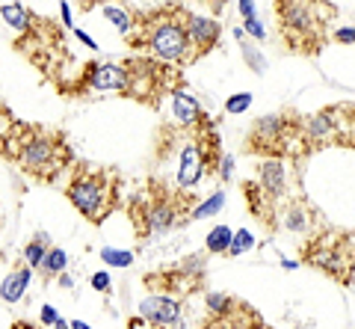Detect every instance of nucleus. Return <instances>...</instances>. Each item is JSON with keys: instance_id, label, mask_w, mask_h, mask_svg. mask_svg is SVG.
I'll return each instance as SVG.
<instances>
[{"instance_id": "nucleus-1", "label": "nucleus", "mask_w": 355, "mask_h": 329, "mask_svg": "<svg viewBox=\"0 0 355 329\" xmlns=\"http://www.w3.org/2000/svg\"><path fill=\"white\" fill-rule=\"evenodd\" d=\"M148 15L133 18L128 42L133 51H146L151 60L166 65H193V45L184 27L187 6L160 3L146 6Z\"/></svg>"}, {"instance_id": "nucleus-2", "label": "nucleus", "mask_w": 355, "mask_h": 329, "mask_svg": "<svg viewBox=\"0 0 355 329\" xmlns=\"http://www.w3.org/2000/svg\"><path fill=\"white\" fill-rule=\"evenodd\" d=\"M0 149L18 169H24L39 181H53L71 163V149L62 134L21 122H15L12 130L0 140Z\"/></svg>"}, {"instance_id": "nucleus-3", "label": "nucleus", "mask_w": 355, "mask_h": 329, "mask_svg": "<svg viewBox=\"0 0 355 329\" xmlns=\"http://www.w3.org/2000/svg\"><path fill=\"white\" fill-rule=\"evenodd\" d=\"M119 190H121V181H119L116 169L80 163L71 175L69 187H65V196H69V202L89 219V223L101 226L104 219L116 211Z\"/></svg>"}, {"instance_id": "nucleus-4", "label": "nucleus", "mask_w": 355, "mask_h": 329, "mask_svg": "<svg viewBox=\"0 0 355 329\" xmlns=\"http://www.w3.org/2000/svg\"><path fill=\"white\" fill-rule=\"evenodd\" d=\"M275 15H279V36L291 53L314 57V53L323 51L329 33L326 15H331L329 3H296V0H287V3H275Z\"/></svg>"}, {"instance_id": "nucleus-5", "label": "nucleus", "mask_w": 355, "mask_h": 329, "mask_svg": "<svg viewBox=\"0 0 355 329\" xmlns=\"http://www.w3.org/2000/svg\"><path fill=\"white\" fill-rule=\"evenodd\" d=\"M196 196L193 193H181V190H169L163 184H148V190L137 196L130 202V219L137 226L139 237H154L175 228L178 223H184V211L193 208Z\"/></svg>"}, {"instance_id": "nucleus-6", "label": "nucleus", "mask_w": 355, "mask_h": 329, "mask_svg": "<svg viewBox=\"0 0 355 329\" xmlns=\"http://www.w3.org/2000/svg\"><path fill=\"white\" fill-rule=\"evenodd\" d=\"M299 122H302L299 113L261 116L252 125L246 142H243V151L246 155H258L263 160H282L284 155L299 151V146H302V140H299Z\"/></svg>"}, {"instance_id": "nucleus-7", "label": "nucleus", "mask_w": 355, "mask_h": 329, "mask_svg": "<svg viewBox=\"0 0 355 329\" xmlns=\"http://www.w3.org/2000/svg\"><path fill=\"white\" fill-rule=\"evenodd\" d=\"M302 258L311 267L323 270L340 285H349L355 276V249L352 240L340 232H326V235H311V240L302 246Z\"/></svg>"}, {"instance_id": "nucleus-8", "label": "nucleus", "mask_w": 355, "mask_h": 329, "mask_svg": "<svg viewBox=\"0 0 355 329\" xmlns=\"http://www.w3.org/2000/svg\"><path fill=\"white\" fill-rule=\"evenodd\" d=\"M128 69V98H137L142 104H160V98L166 92H175V65H166V62H157L151 57H137V60H128L125 62Z\"/></svg>"}, {"instance_id": "nucleus-9", "label": "nucleus", "mask_w": 355, "mask_h": 329, "mask_svg": "<svg viewBox=\"0 0 355 329\" xmlns=\"http://www.w3.org/2000/svg\"><path fill=\"white\" fill-rule=\"evenodd\" d=\"M202 279H205V255H190L175 267L146 273L142 282H146V288L154 294H163V297H172V300H184L187 294H196L202 288Z\"/></svg>"}, {"instance_id": "nucleus-10", "label": "nucleus", "mask_w": 355, "mask_h": 329, "mask_svg": "<svg viewBox=\"0 0 355 329\" xmlns=\"http://www.w3.org/2000/svg\"><path fill=\"white\" fill-rule=\"evenodd\" d=\"M184 27H187V36H190V45H193V62L207 57L210 51L219 48V39H222V24L210 15H193L187 9L184 15Z\"/></svg>"}, {"instance_id": "nucleus-11", "label": "nucleus", "mask_w": 355, "mask_h": 329, "mask_svg": "<svg viewBox=\"0 0 355 329\" xmlns=\"http://www.w3.org/2000/svg\"><path fill=\"white\" fill-rule=\"evenodd\" d=\"M89 74L83 78V90L89 92H113V95H128V69L125 62H95L86 65Z\"/></svg>"}, {"instance_id": "nucleus-12", "label": "nucleus", "mask_w": 355, "mask_h": 329, "mask_svg": "<svg viewBox=\"0 0 355 329\" xmlns=\"http://www.w3.org/2000/svg\"><path fill=\"white\" fill-rule=\"evenodd\" d=\"M181 300L163 297V294H151L139 303V317L151 326H181Z\"/></svg>"}, {"instance_id": "nucleus-13", "label": "nucleus", "mask_w": 355, "mask_h": 329, "mask_svg": "<svg viewBox=\"0 0 355 329\" xmlns=\"http://www.w3.org/2000/svg\"><path fill=\"white\" fill-rule=\"evenodd\" d=\"M261 326H263L261 314L240 300L231 303L228 312H222L216 317H205L202 323V329H261Z\"/></svg>"}, {"instance_id": "nucleus-14", "label": "nucleus", "mask_w": 355, "mask_h": 329, "mask_svg": "<svg viewBox=\"0 0 355 329\" xmlns=\"http://www.w3.org/2000/svg\"><path fill=\"white\" fill-rule=\"evenodd\" d=\"M172 113H175V125L181 128V130H193L198 128L207 119V113L202 110V104L196 101V98L190 92H184V90H175L172 95Z\"/></svg>"}, {"instance_id": "nucleus-15", "label": "nucleus", "mask_w": 355, "mask_h": 329, "mask_svg": "<svg viewBox=\"0 0 355 329\" xmlns=\"http://www.w3.org/2000/svg\"><path fill=\"white\" fill-rule=\"evenodd\" d=\"M258 187L263 190V196L272 205L282 199L284 190H287V172H284L282 160H263L261 163L258 167Z\"/></svg>"}, {"instance_id": "nucleus-16", "label": "nucleus", "mask_w": 355, "mask_h": 329, "mask_svg": "<svg viewBox=\"0 0 355 329\" xmlns=\"http://www.w3.org/2000/svg\"><path fill=\"white\" fill-rule=\"evenodd\" d=\"M30 279H33V270L27 264L12 270L3 282H0V300L3 303H18L21 297H24V291L30 288Z\"/></svg>"}, {"instance_id": "nucleus-17", "label": "nucleus", "mask_w": 355, "mask_h": 329, "mask_svg": "<svg viewBox=\"0 0 355 329\" xmlns=\"http://www.w3.org/2000/svg\"><path fill=\"white\" fill-rule=\"evenodd\" d=\"M243 196H246V202H249L254 217L263 219L266 226H275L272 219H270V214H266V211H272V202L263 196V190L258 187V181H246V184H243Z\"/></svg>"}, {"instance_id": "nucleus-18", "label": "nucleus", "mask_w": 355, "mask_h": 329, "mask_svg": "<svg viewBox=\"0 0 355 329\" xmlns=\"http://www.w3.org/2000/svg\"><path fill=\"white\" fill-rule=\"evenodd\" d=\"M0 15H3V21L15 33L33 30V15H30V9L24 3H0Z\"/></svg>"}, {"instance_id": "nucleus-19", "label": "nucleus", "mask_w": 355, "mask_h": 329, "mask_svg": "<svg viewBox=\"0 0 355 329\" xmlns=\"http://www.w3.org/2000/svg\"><path fill=\"white\" fill-rule=\"evenodd\" d=\"M284 228L287 232H296V235L311 232V211L302 202H291L284 208Z\"/></svg>"}, {"instance_id": "nucleus-20", "label": "nucleus", "mask_w": 355, "mask_h": 329, "mask_svg": "<svg viewBox=\"0 0 355 329\" xmlns=\"http://www.w3.org/2000/svg\"><path fill=\"white\" fill-rule=\"evenodd\" d=\"M65 267H69V252L60 249V246H51L48 255H44V261H42L39 273L42 276H48V279H57V276L65 273Z\"/></svg>"}, {"instance_id": "nucleus-21", "label": "nucleus", "mask_w": 355, "mask_h": 329, "mask_svg": "<svg viewBox=\"0 0 355 329\" xmlns=\"http://www.w3.org/2000/svg\"><path fill=\"white\" fill-rule=\"evenodd\" d=\"M48 249H51V237L44 235V232H39V235L24 246L27 267H30V270H39V267H42V261H44V255H48Z\"/></svg>"}, {"instance_id": "nucleus-22", "label": "nucleus", "mask_w": 355, "mask_h": 329, "mask_svg": "<svg viewBox=\"0 0 355 329\" xmlns=\"http://www.w3.org/2000/svg\"><path fill=\"white\" fill-rule=\"evenodd\" d=\"M231 240H234V232H231L228 226H216L214 232L205 237V249L210 252V255H225V252L231 249Z\"/></svg>"}, {"instance_id": "nucleus-23", "label": "nucleus", "mask_w": 355, "mask_h": 329, "mask_svg": "<svg viewBox=\"0 0 355 329\" xmlns=\"http://www.w3.org/2000/svg\"><path fill=\"white\" fill-rule=\"evenodd\" d=\"M222 208H225V193L222 190H216L214 196H210L207 202H202V205H196L193 211H190V219H205V217H214V214H219Z\"/></svg>"}, {"instance_id": "nucleus-24", "label": "nucleus", "mask_w": 355, "mask_h": 329, "mask_svg": "<svg viewBox=\"0 0 355 329\" xmlns=\"http://www.w3.org/2000/svg\"><path fill=\"white\" fill-rule=\"evenodd\" d=\"M104 15L113 21V27L121 33V36H128V33L133 30V15L128 12V9H121V6H104Z\"/></svg>"}, {"instance_id": "nucleus-25", "label": "nucleus", "mask_w": 355, "mask_h": 329, "mask_svg": "<svg viewBox=\"0 0 355 329\" xmlns=\"http://www.w3.org/2000/svg\"><path fill=\"white\" fill-rule=\"evenodd\" d=\"M101 261L107 267H130L133 264V252L116 249V246H104L101 249Z\"/></svg>"}, {"instance_id": "nucleus-26", "label": "nucleus", "mask_w": 355, "mask_h": 329, "mask_svg": "<svg viewBox=\"0 0 355 329\" xmlns=\"http://www.w3.org/2000/svg\"><path fill=\"white\" fill-rule=\"evenodd\" d=\"M240 51H243V60L249 62V69L254 71V74H263L266 71V60H263V53L252 45V42H246V39H240Z\"/></svg>"}, {"instance_id": "nucleus-27", "label": "nucleus", "mask_w": 355, "mask_h": 329, "mask_svg": "<svg viewBox=\"0 0 355 329\" xmlns=\"http://www.w3.org/2000/svg\"><path fill=\"white\" fill-rule=\"evenodd\" d=\"M205 303H207V314H205V317H216V314H222V312L231 309L234 297H231V294H222V291H210Z\"/></svg>"}, {"instance_id": "nucleus-28", "label": "nucleus", "mask_w": 355, "mask_h": 329, "mask_svg": "<svg viewBox=\"0 0 355 329\" xmlns=\"http://www.w3.org/2000/svg\"><path fill=\"white\" fill-rule=\"evenodd\" d=\"M249 107H252V92H237V95H231L225 101V113L228 116H240V113H246Z\"/></svg>"}, {"instance_id": "nucleus-29", "label": "nucleus", "mask_w": 355, "mask_h": 329, "mask_svg": "<svg viewBox=\"0 0 355 329\" xmlns=\"http://www.w3.org/2000/svg\"><path fill=\"white\" fill-rule=\"evenodd\" d=\"M252 246H254V237L249 235V228H240V232H234V240H231L228 255H240V252H246Z\"/></svg>"}, {"instance_id": "nucleus-30", "label": "nucleus", "mask_w": 355, "mask_h": 329, "mask_svg": "<svg viewBox=\"0 0 355 329\" xmlns=\"http://www.w3.org/2000/svg\"><path fill=\"white\" fill-rule=\"evenodd\" d=\"M92 288L95 291H101V294H110V288H113V279H110V273L107 270H98V273H92Z\"/></svg>"}, {"instance_id": "nucleus-31", "label": "nucleus", "mask_w": 355, "mask_h": 329, "mask_svg": "<svg viewBox=\"0 0 355 329\" xmlns=\"http://www.w3.org/2000/svg\"><path fill=\"white\" fill-rule=\"evenodd\" d=\"M243 30H246L252 39H263V36H266V30L261 27V21L254 18V15H252V18H243Z\"/></svg>"}, {"instance_id": "nucleus-32", "label": "nucleus", "mask_w": 355, "mask_h": 329, "mask_svg": "<svg viewBox=\"0 0 355 329\" xmlns=\"http://www.w3.org/2000/svg\"><path fill=\"white\" fill-rule=\"evenodd\" d=\"M57 317H60V312L53 309V305H42V314H39L42 326H53V323H57Z\"/></svg>"}, {"instance_id": "nucleus-33", "label": "nucleus", "mask_w": 355, "mask_h": 329, "mask_svg": "<svg viewBox=\"0 0 355 329\" xmlns=\"http://www.w3.org/2000/svg\"><path fill=\"white\" fill-rule=\"evenodd\" d=\"M335 39L343 42V45H355V27H340L335 33Z\"/></svg>"}, {"instance_id": "nucleus-34", "label": "nucleus", "mask_w": 355, "mask_h": 329, "mask_svg": "<svg viewBox=\"0 0 355 329\" xmlns=\"http://www.w3.org/2000/svg\"><path fill=\"white\" fill-rule=\"evenodd\" d=\"M231 172H234V158H222V163H219V175L222 178H231Z\"/></svg>"}, {"instance_id": "nucleus-35", "label": "nucleus", "mask_w": 355, "mask_h": 329, "mask_svg": "<svg viewBox=\"0 0 355 329\" xmlns=\"http://www.w3.org/2000/svg\"><path fill=\"white\" fill-rule=\"evenodd\" d=\"M60 12H62V24L71 30V27H74V21H71V6H69V3H60Z\"/></svg>"}, {"instance_id": "nucleus-36", "label": "nucleus", "mask_w": 355, "mask_h": 329, "mask_svg": "<svg viewBox=\"0 0 355 329\" xmlns=\"http://www.w3.org/2000/svg\"><path fill=\"white\" fill-rule=\"evenodd\" d=\"M74 33H77V39H80V42H83V45H86V48H92V51L98 48V45H95V39H92V36H89V33H83V30H74Z\"/></svg>"}, {"instance_id": "nucleus-37", "label": "nucleus", "mask_w": 355, "mask_h": 329, "mask_svg": "<svg viewBox=\"0 0 355 329\" xmlns=\"http://www.w3.org/2000/svg\"><path fill=\"white\" fill-rule=\"evenodd\" d=\"M237 9H240L243 18H252L254 15V3H237Z\"/></svg>"}, {"instance_id": "nucleus-38", "label": "nucleus", "mask_w": 355, "mask_h": 329, "mask_svg": "<svg viewBox=\"0 0 355 329\" xmlns=\"http://www.w3.org/2000/svg\"><path fill=\"white\" fill-rule=\"evenodd\" d=\"M142 326H146V321H142V317H133V321L128 323V329H142Z\"/></svg>"}, {"instance_id": "nucleus-39", "label": "nucleus", "mask_w": 355, "mask_h": 329, "mask_svg": "<svg viewBox=\"0 0 355 329\" xmlns=\"http://www.w3.org/2000/svg\"><path fill=\"white\" fill-rule=\"evenodd\" d=\"M57 279H60L62 288H71V285H74V282H71V276H65V273H62V276H57Z\"/></svg>"}, {"instance_id": "nucleus-40", "label": "nucleus", "mask_w": 355, "mask_h": 329, "mask_svg": "<svg viewBox=\"0 0 355 329\" xmlns=\"http://www.w3.org/2000/svg\"><path fill=\"white\" fill-rule=\"evenodd\" d=\"M53 329H71V326H69V321H65V317H57V323H53Z\"/></svg>"}, {"instance_id": "nucleus-41", "label": "nucleus", "mask_w": 355, "mask_h": 329, "mask_svg": "<svg viewBox=\"0 0 355 329\" xmlns=\"http://www.w3.org/2000/svg\"><path fill=\"white\" fill-rule=\"evenodd\" d=\"M69 326H71V329H92V326H89V323H83V321H71Z\"/></svg>"}, {"instance_id": "nucleus-42", "label": "nucleus", "mask_w": 355, "mask_h": 329, "mask_svg": "<svg viewBox=\"0 0 355 329\" xmlns=\"http://www.w3.org/2000/svg\"><path fill=\"white\" fill-rule=\"evenodd\" d=\"M12 329H33V326H27V323H15Z\"/></svg>"}, {"instance_id": "nucleus-43", "label": "nucleus", "mask_w": 355, "mask_h": 329, "mask_svg": "<svg viewBox=\"0 0 355 329\" xmlns=\"http://www.w3.org/2000/svg\"><path fill=\"white\" fill-rule=\"evenodd\" d=\"M261 329H272V326H261Z\"/></svg>"}]
</instances>
